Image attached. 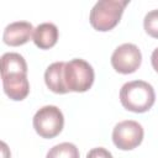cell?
I'll list each match as a JSON object with an SVG mask.
<instances>
[{
    "mask_svg": "<svg viewBox=\"0 0 158 158\" xmlns=\"http://www.w3.org/2000/svg\"><path fill=\"white\" fill-rule=\"evenodd\" d=\"M128 0H100L90 11V25L100 32H106L116 27L120 22Z\"/></svg>",
    "mask_w": 158,
    "mask_h": 158,
    "instance_id": "obj_2",
    "label": "cell"
},
{
    "mask_svg": "<svg viewBox=\"0 0 158 158\" xmlns=\"http://www.w3.org/2000/svg\"><path fill=\"white\" fill-rule=\"evenodd\" d=\"M33 26L27 21H16L9 23L2 33V41L7 46L17 47L27 43L33 37Z\"/></svg>",
    "mask_w": 158,
    "mask_h": 158,
    "instance_id": "obj_7",
    "label": "cell"
},
{
    "mask_svg": "<svg viewBox=\"0 0 158 158\" xmlns=\"http://www.w3.org/2000/svg\"><path fill=\"white\" fill-rule=\"evenodd\" d=\"M120 101L126 110L142 114L153 106L156 93L153 86L147 81L133 80L122 85L120 90Z\"/></svg>",
    "mask_w": 158,
    "mask_h": 158,
    "instance_id": "obj_1",
    "label": "cell"
},
{
    "mask_svg": "<svg viewBox=\"0 0 158 158\" xmlns=\"http://www.w3.org/2000/svg\"><path fill=\"white\" fill-rule=\"evenodd\" d=\"M58 28L52 22H43L33 31V42L40 49H49L58 41Z\"/></svg>",
    "mask_w": 158,
    "mask_h": 158,
    "instance_id": "obj_10",
    "label": "cell"
},
{
    "mask_svg": "<svg viewBox=\"0 0 158 158\" xmlns=\"http://www.w3.org/2000/svg\"><path fill=\"white\" fill-rule=\"evenodd\" d=\"M86 158H114L111 152L104 147H96L88 152Z\"/></svg>",
    "mask_w": 158,
    "mask_h": 158,
    "instance_id": "obj_14",
    "label": "cell"
},
{
    "mask_svg": "<svg viewBox=\"0 0 158 158\" xmlns=\"http://www.w3.org/2000/svg\"><path fill=\"white\" fill-rule=\"evenodd\" d=\"M142 63V53L133 43H123L118 46L111 56L112 68L121 74L135 73Z\"/></svg>",
    "mask_w": 158,
    "mask_h": 158,
    "instance_id": "obj_6",
    "label": "cell"
},
{
    "mask_svg": "<svg viewBox=\"0 0 158 158\" xmlns=\"http://www.w3.org/2000/svg\"><path fill=\"white\" fill-rule=\"evenodd\" d=\"M144 31L153 38H158V9L146 14L143 20Z\"/></svg>",
    "mask_w": 158,
    "mask_h": 158,
    "instance_id": "obj_13",
    "label": "cell"
},
{
    "mask_svg": "<svg viewBox=\"0 0 158 158\" xmlns=\"http://www.w3.org/2000/svg\"><path fill=\"white\" fill-rule=\"evenodd\" d=\"M46 158H79V149L70 142H63L53 146L47 152Z\"/></svg>",
    "mask_w": 158,
    "mask_h": 158,
    "instance_id": "obj_12",
    "label": "cell"
},
{
    "mask_svg": "<svg viewBox=\"0 0 158 158\" xmlns=\"http://www.w3.org/2000/svg\"><path fill=\"white\" fill-rule=\"evenodd\" d=\"M64 67L65 62H54L44 72V83L47 88L56 94L69 93L64 81Z\"/></svg>",
    "mask_w": 158,
    "mask_h": 158,
    "instance_id": "obj_9",
    "label": "cell"
},
{
    "mask_svg": "<svg viewBox=\"0 0 158 158\" xmlns=\"http://www.w3.org/2000/svg\"><path fill=\"white\" fill-rule=\"evenodd\" d=\"M4 93L14 101H21L26 99L30 93V83L27 74H10L1 77Z\"/></svg>",
    "mask_w": 158,
    "mask_h": 158,
    "instance_id": "obj_8",
    "label": "cell"
},
{
    "mask_svg": "<svg viewBox=\"0 0 158 158\" xmlns=\"http://www.w3.org/2000/svg\"><path fill=\"white\" fill-rule=\"evenodd\" d=\"M64 126L63 112L54 105L41 107L33 116V128L42 138H54Z\"/></svg>",
    "mask_w": 158,
    "mask_h": 158,
    "instance_id": "obj_4",
    "label": "cell"
},
{
    "mask_svg": "<svg viewBox=\"0 0 158 158\" xmlns=\"http://www.w3.org/2000/svg\"><path fill=\"white\" fill-rule=\"evenodd\" d=\"M94 79V69L86 60L74 58L65 63L64 81L68 91L85 93L91 88Z\"/></svg>",
    "mask_w": 158,
    "mask_h": 158,
    "instance_id": "obj_3",
    "label": "cell"
},
{
    "mask_svg": "<svg viewBox=\"0 0 158 158\" xmlns=\"http://www.w3.org/2000/svg\"><path fill=\"white\" fill-rule=\"evenodd\" d=\"M143 127L133 120L118 122L112 130V142L121 151H131L143 141Z\"/></svg>",
    "mask_w": 158,
    "mask_h": 158,
    "instance_id": "obj_5",
    "label": "cell"
},
{
    "mask_svg": "<svg viewBox=\"0 0 158 158\" xmlns=\"http://www.w3.org/2000/svg\"><path fill=\"white\" fill-rule=\"evenodd\" d=\"M10 74H27L25 58L15 52H7L1 57V77Z\"/></svg>",
    "mask_w": 158,
    "mask_h": 158,
    "instance_id": "obj_11",
    "label": "cell"
},
{
    "mask_svg": "<svg viewBox=\"0 0 158 158\" xmlns=\"http://www.w3.org/2000/svg\"><path fill=\"white\" fill-rule=\"evenodd\" d=\"M151 62H152V67L153 69L158 73V48H156L151 56Z\"/></svg>",
    "mask_w": 158,
    "mask_h": 158,
    "instance_id": "obj_15",
    "label": "cell"
}]
</instances>
